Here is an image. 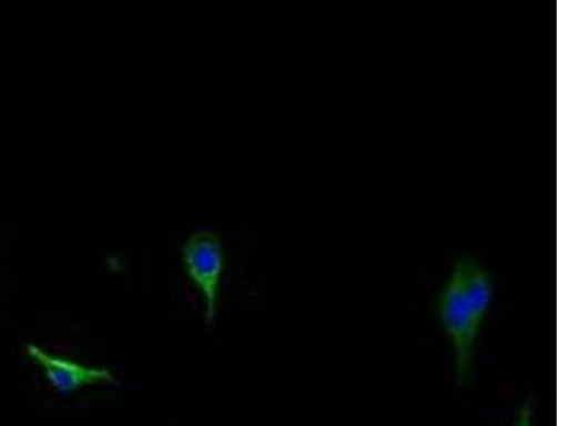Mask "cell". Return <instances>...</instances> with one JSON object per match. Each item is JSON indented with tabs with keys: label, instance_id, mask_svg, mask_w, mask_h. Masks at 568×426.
I'll return each mask as SVG.
<instances>
[{
	"label": "cell",
	"instance_id": "1",
	"mask_svg": "<svg viewBox=\"0 0 568 426\" xmlns=\"http://www.w3.org/2000/svg\"><path fill=\"white\" fill-rule=\"evenodd\" d=\"M436 314L453 342L458 383L465 385L469 383L474 373L476 338H478L481 323L471 312L462 291L459 278L454 272H450L449 281L436 302Z\"/></svg>",
	"mask_w": 568,
	"mask_h": 426
},
{
	"label": "cell",
	"instance_id": "2",
	"mask_svg": "<svg viewBox=\"0 0 568 426\" xmlns=\"http://www.w3.org/2000/svg\"><path fill=\"white\" fill-rule=\"evenodd\" d=\"M182 261L187 277L204 297L206 323L212 324L225 271V251L220 235L206 230L192 233L182 246Z\"/></svg>",
	"mask_w": 568,
	"mask_h": 426
},
{
	"label": "cell",
	"instance_id": "3",
	"mask_svg": "<svg viewBox=\"0 0 568 426\" xmlns=\"http://www.w3.org/2000/svg\"><path fill=\"white\" fill-rule=\"evenodd\" d=\"M29 358L43 369L45 379L60 394H73L83 387L104 383L116 384L111 369L105 367H90L74 359L45 352L33 343L24 346Z\"/></svg>",
	"mask_w": 568,
	"mask_h": 426
},
{
	"label": "cell",
	"instance_id": "4",
	"mask_svg": "<svg viewBox=\"0 0 568 426\" xmlns=\"http://www.w3.org/2000/svg\"><path fill=\"white\" fill-rule=\"evenodd\" d=\"M531 415H532V403L531 400H526L521 408L519 409V414H517V419L515 426H532L531 425Z\"/></svg>",
	"mask_w": 568,
	"mask_h": 426
}]
</instances>
